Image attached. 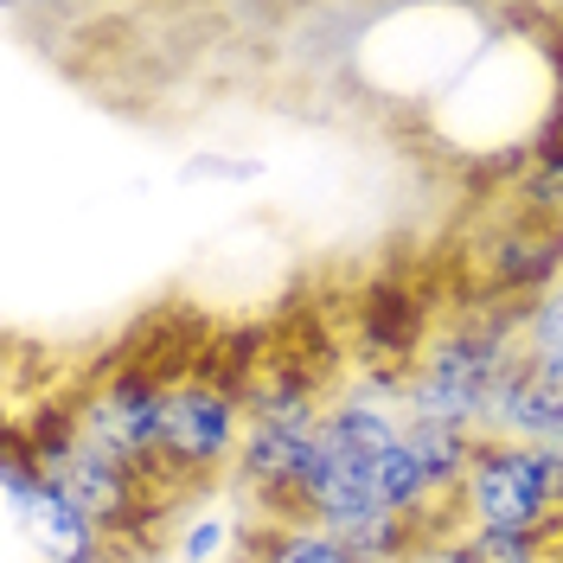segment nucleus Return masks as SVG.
Instances as JSON below:
<instances>
[{
  "instance_id": "obj_1",
  "label": "nucleus",
  "mask_w": 563,
  "mask_h": 563,
  "mask_svg": "<svg viewBox=\"0 0 563 563\" xmlns=\"http://www.w3.org/2000/svg\"><path fill=\"white\" fill-rule=\"evenodd\" d=\"M526 358V333H519V308L493 301L474 314L449 320L422 340L417 365L404 372V397H410V422H442V429H467L481 435V410L487 390Z\"/></svg>"
},
{
  "instance_id": "obj_2",
  "label": "nucleus",
  "mask_w": 563,
  "mask_h": 563,
  "mask_svg": "<svg viewBox=\"0 0 563 563\" xmlns=\"http://www.w3.org/2000/svg\"><path fill=\"white\" fill-rule=\"evenodd\" d=\"M13 435L33 449L38 474L65 493L70 506H84L109 538H122V531L141 519V487H147V474H135L122 455H109L103 442H90V435L77 429V404L38 410V417H26Z\"/></svg>"
},
{
  "instance_id": "obj_3",
  "label": "nucleus",
  "mask_w": 563,
  "mask_h": 563,
  "mask_svg": "<svg viewBox=\"0 0 563 563\" xmlns=\"http://www.w3.org/2000/svg\"><path fill=\"white\" fill-rule=\"evenodd\" d=\"M244 390L218 385L206 372H186L167 390V442H161V474L174 481H211L244 455Z\"/></svg>"
},
{
  "instance_id": "obj_4",
  "label": "nucleus",
  "mask_w": 563,
  "mask_h": 563,
  "mask_svg": "<svg viewBox=\"0 0 563 563\" xmlns=\"http://www.w3.org/2000/svg\"><path fill=\"white\" fill-rule=\"evenodd\" d=\"M167 390L174 385L154 378L147 365H115L109 378H97L77 397V429L154 481L161 474V442H167Z\"/></svg>"
},
{
  "instance_id": "obj_5",
  "label": "nucleus",
  "mask_w": 563,
  "mask_h": 563,
  "mask_svg": "<svg viewBox=\"0 0 563 563\" xmlns=\"http://www.w3.org/2000/svg\"><path fill=\"white\" fill-rule=\"evenodd\" d=\"M461 519L467 531H544L558 526V499L544 481V449L481 442V455L461 481Z\"/></svg>"
},
{
  "instance_id": "obj_6",
  "label": "nucleus",
  "mask_w": 563,
  "mask_h": 563,
  "mask_svg": "<svg viewBox=\"0 0 563 563\" xmlns=\"http://www.w3.org/2000/svg\"><path fill=\"white\" fill-rule=\"evenodd\" d=\"M481 269H487L493 301H506V308H526L538 295H551L563 282V224L519 211V218L481 250Z\"/></svg>"
},
{
  "instance_id": "obj_7",
  "label": "nucleus",
  "mask_w": 563,
  "mask_h": 563,
  "mask_svg": "<svg viewBox=\"0 0 563 563\" xmlns=\"http://www.w3.org/2000/svg\"><path fill=\"white\" fill-rule=\"evenodd\" d=\"M13 551H26V563H122L115 538L84 506H70L52 481L13 512Z\"/></svg>"
},
{
  "instance_id": "obj_8",
  "label": "nucleus",
  "mask_w": 563,
  "mask_h": 563,
  "mask_svg": "<svg viewBox=\"0 0 563 563\" xmlns=\"http://www.w3.org/2000/svg\"><path fill=\"white\" fill-rule=\"evenodd\" d=\"M481 442H512V449H558L563 442V385L531 372L526 358L487 390L481 410Z\"/></svg>"
},
{
  "instance_id": "obj_9",
  "label": "nucleus",
  "mask_w": 563,
  "mask_h": 563,
  "mask_svg": "<svg viewBox=\"0 0 563 563\" xmlns=\"http://www.w3.org/2000/svg\"><path fill=\"white\" fill-rule=\"evenodd\" d=\"M244 417L256 429H288V435H314L320 417H327V390L295 365V358H282L269 372H256L244 385Z\"/></svg>"
},
{
  "instance_id": "obj_10",
  "label": "nucleus",
  "mask_w": 563,
  "mask_h": 563,
  "mask_svg": "<svg viewBox=\"0 0 563 563\" xmlns=\"http://www.w3.org/2000/svg\"><path fill=\"white\" fill-rule=\"evenodd\" d=\"M410 449H417L435 499L455 512L461 506V481H467V467H474V455H481V435H467V429H442V422H410Z\"/></svg>"
},
{
  "instance_id": "obj_11",
  "label": "nucleus",
  "mask_w": 563,
  "mask_h": 563,
  "mask_svg": "<svg viewBox=\"0 0 563 563\" xmlns=\"http://www.w3.org/2000/svg\"><path fill=\"white\" fill-rule=\"evenodd\" d=\"M250 563H358V558L340 538H327L314 519H269L250 538Z\"/></svg>"
},
{
  "instance_id": "obj_12",
  "label": "nucleus",
  "mask_w": 563,
  "mask_h": 563,
  "mask_svg": "<svg viewBox=\"0 0 563 563\" xmlns=\"http://www.w3.org/2000/svg\"><path fill=\"white\" fill-rule=\"evenodd\" d=\"M481 563H558V531H467Z\"/></svg>"
},
{
  "instance_id": "obj_13",
  "label": "nucleus",
  "mask_w": 563,
  "mask_h": 563,
  "mask_svg": "<svg viewBox=\"0 0 563 563\" xmlns=\"http://www.w3.org/2000/svg\"><path fill=\"white\" fill-rule=\"evenodd\" d=\"M224 544H231V519H224V512H199V519L179 526L174 558L179 563H218L224 558Z\"/></svg>"
},
{
  "instance_id": "obj_14",
  "label": "nucleus",
  "mask_w": 563,
  "mask_h": 563,
  "mask_svg": "<svg viewBox=\"0 0 563 563\" xmlns=\"http://www.w3.org/2000/svg\"><path fill=\"white\" fill-rule=\"evenodd\" d=\"M410 563H481V551H474V538L467 531H422V544L410 551Z\"/></svg>"
},
{
  "instance_id": "obj_15",
  "label": "nucleus",
  "mask_w": 563,
  "mask_h": 563,
  "mask_svg": "<svg viewBox=\"0 0 563 563\" xmlns=\"http://www.w3.org/2000/svg\"><path fill=\"white\" fill-rule=\"evenodd\" d=\"M122 563H179V558H174V551H129Z\"/></svg>"
},
{
  "instance_id": "obj_16",
  "label": "nucleus",
  "mask_w": 563,
  "mask_h": 563,
  "mask_svg": "<svg viewBox=\"0 0 563 563\" xmlns=\"http://www.w3.org/2000/svg\"><path fill=\"white\" fill-rule=\"evenodd\" d=\"M13 563H20V558H13Z\"/></svg>"
}]
</instances>
